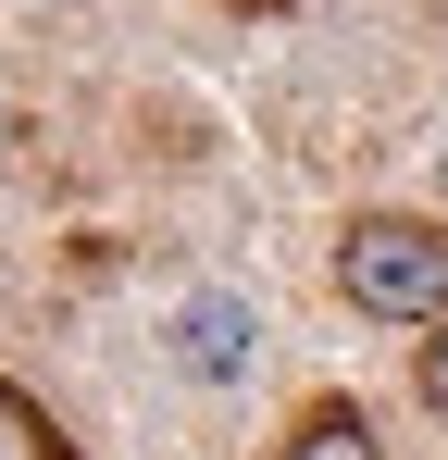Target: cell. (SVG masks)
Listing matches in <instances>:
<instances>
[{
  "label": "cell",
  "instance_id": "obj_2",
  "mask_svg": "<svg viewBox=\"0 0 448 460\" xmlns=\"http://www.w3.org/2000/svg\"><path fill=\"white\" fill-rule=\"evenodd\" d=\"M175 361H187L200 385H237V374H249V311H237V299H187V311H175Z\"/></svg>",
  "mask_w": 448,
  "mask_h": 460
},
{
  "label": "cell",
  "instance_id": "obj_5",
  "mask_svg": "<svg viewBox=\"0 0 448 460\" xmlns=\"http://www.w3.org/2000/svg\"><path fill=\"white\" fill-rule=\"evenodd\" d=\"M411 385H424V411H448V311L424 323V361H411Z\"/></svg>",
  "mask_w": 448,
  "mask_h": 460
},
{
  "label": "cell",
  "instance_id": "obj_6",
  "mask_svg": "<svg viewBox=\"0 0 448 460\" xmlns=\"http://www.w3.org/2000/svg\"><path fill=\"white\" fill-rule=\"evenodd\" d=\"M224 13H249V25H262V13H299V0H224Z\"/></svg>",
  "mask_w": 448,
  "mask_h": 460
},
{
  "label": "cell",
  "instance_id": "obj_1",
  "mask_svg": "<svg viewBox=\"0 0 448 460\" xmlns=\"http://www.w3.org/2000/svg\"><path fill=\"white\" fill-rule=\"evenodd\" d=\"M336 299L362 311V323H436L448 311V225L424 212H362V225L336 236Z\"/></svg>",
  "mask_w": 448,
  "mask_h": 460
},
{
  "label": "cell",
  "instance_id": "obj_3",
  "mask_svg": "<svg viewBox=\"0 0 448 460\" xmlns=\"http://www.w3.org/2000/svg\"><path fill=\"white\" fill-rule=\"evenodd\" d=\"M274 460H386V436H373L362 398H311V411L287 423V448H274Z\"/></svg>",
  "mask_w": 448,
  "mask_h": 460
},
{
  "label": "cell",
  "instance_id": "obj_4",
  "mask_svg": "<svg viewBox=\"0 0 448 460\" xmlns=\"http://www.w3.org/2000/svg\"><path fill=\"white\" fill-rule=\"evenodd\" d=\"M0 460H75L63 411H50V398H25L13 374H0Z\"/></svg>",
  "mask_w": 448,
  "mask_h": 460
}]
</instances>
